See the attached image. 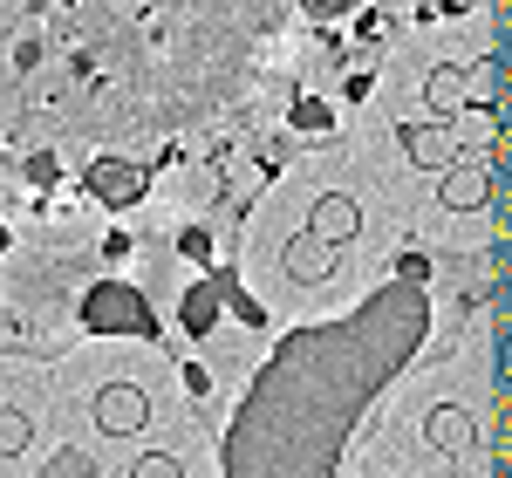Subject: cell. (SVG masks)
Returning a JSON list of instances; mask_svg holds the SVG:
<instances>
[{
    "label": "cell",
    "instance_id": "6da1fadb",
    "mask_svg": "<svg viewBox=\"0 0 512 478\" xmlns=\"http://www.w3.org/2000/svg\"><path fill=\"white\" fill-rule=\"evenodd\" d=\"M403 158L417 164V171H458L465 164V144H458V130L451 123H403Z\"/></svg>",
    "mask_w": 512,
    "mask_h": 478
},
{
    "label": "cell",
    "instance_id": "7a4b0ae2",
    "mask_svg": "<svg viewBox=\"0 0 512 478\" xmlns=\"http://www.w3.org/2000/svg\"><path fill=\"white\" fill-rule=\"evenodd\" d=\"M89 410H96V431H110V438H130V431L151 424V397L137 383H103Z\"/></svg>",
    "mask_w": 512,
    "mask_h": 478
},
{
    "label": "cell",
    "instance_id": "3957f363",
    "mask_svg": "<svg viewBox=\"0 0 512 478\" xmlns=\"http://www.w3.org/2000/svg\"><path fill=\"white\" fill-rule=\"evenodd\" d=\"M424 444H431V451H444V458H472L478 417L465 410V403H437L431 417H424Z\"/></svg>",
    "mask_w": 512,
    "mask_h": 478
},
{
    "label": "cell",
    "instance_id": "277c9868",
    "mask_svg": "<svg viewBox=\"0 0 512 478\" xmlns=\"http://www.w3.org/2000/svg\"><path fill=\"white\" fill-rule=\"evenodd\" d=\"M424 103H431L437 123H458L472 110V69H458V62H437L431 76H424Z\"/></svg>",
    "mask_w": 512,
    "mask_h": 478
},
{
    "label": "cell",
    "instance_id": "5b68a950",
    "mask_svg": "<svg viewBox=\"0 0 512 478\" xmlns=\"http://www.w3.org/2000/svg\"><path fill=\"white\" fill-rule=\"evenodd\" d=\"M308 233H321L328 246H349L362 233V199L355 192H321L315 212H308Z\"/></svg>",
    "mask_w": 512,
    "mask_h": 478
},
{
    "label": "cell",
    "instance_id": "8992f818",
    "mask_svg": "<svg viewBox=\"0 0 512 478\" xmlns=\"http://www.w3.org/2000/svg\"><path fill=\"white\" fill-rule=\"evenodd\" d=\"M280 267H287L294 287H321V280L335 274V246H328L321 233H294V239H287V253H280Z\"/></svg>",
    "mask_w": 512,
    "mask_h": 478
},
{
    "label": "cell",
    "instance_id": "52a82bcc",
    "mask_svg": "<svg viewBox=\"0 0 512 478\" xmlns=\"http://www.w3.org/2000/svg\"><path fill=\"white\" fill-rule=\"evenodd\" d=\"M485 192H492L485 164L465 158L458 171H444V185H437V205H444V212H485Z\"/></svg>",
    "mask_w": 512,
    "mask_h": 478
},
{
    "label": "cell",
    "instance_id": "ba28073f",
    "mask_svg": "<svg viewBox=\"0 0 512 478\" xmlns=\"http://www.w3.org/2000/svg\"><path fill=\"white\" fill-rule=\"evenodd\" d=\"M89 185H96V192H103L110 205H130V199H137V185H144V178H137L130 164L103 158V164H89Z\"/></svg>",
    "mask_w": 512,
    "mask_h": 478
},
{
    "label": "cell",
    "instance_id": "9c48e42d",
    "mask_svg": "<svg viewBox=\"0 0 512 478\" xmlns=\"http://www.w3.org/2000/svg\"><path fill=\"white\" fill-rule=\"evenodd\" d=\"M451 130H458V144H465V158H472V151H485V144H492V110L478 103V110H465Z\"/></svg>",
    "mask_w": 512,
    "mask_h": 478
},
{
    "label": "cell",
    "instance_id": "30bf717a",
    "mask_svg": "<svg viewBox=\"0 0 512 478\" xmlns=\"http://www.w3.org/2000/svg\"><path fill=\"white\" fill-rule=\"evenodd\" d=\"M28 438H35V417L28 410H0V458L28 451Z\"/></svg>",
    "mask_w": 512,
    "mask_h": 478
},
{
    "label": "cell",
    "instance_id": "8fae6325",
    "mask_svg": "<svg viewBox=\"0 0 512 478\" xmlns=\"http://www.w3.org/2000/svg\"><path fill=\"white\" fill-rule=\"evenodd\" d=\"M130 478H185V465H178V458H164V451H144V458L130 465Z\"/></svg>",
    "mask_w": 512,
    "mask_h": 478
},
{
    "label": "cell",
    "instance_id": "7c38bea8",
    "mask_svg": "<svg viewBox=\"0 0 512 478\" xmlns=\"http://www.w3.org/2000/svg\"><path fill=\"white\" fill-rule=\"evenodd\" d=\"M506 376H512V342H506Z\"/></svg>",
    "mask_w": 512,
    "mask_h": 478
}]
</instances>
